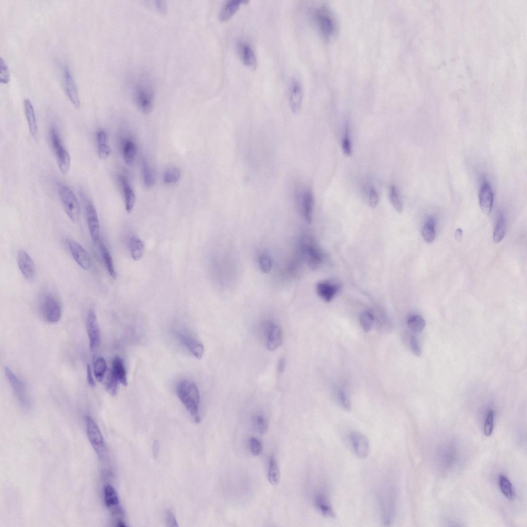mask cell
I'll return each mask as SVG.
<instances>
[{"instance_id": "33", "label": "cell", "mask_w": 527, "mask_h": 527, "mask_svg": "<svg viewBox=\"0 0 527 527\" xmlns=\"http://www.w3.org/2000/svg\"><path fill=\"white\" fill-rule=\"evenodd\" d=\"M499 484L502 493L507 500L512 501L515 497V492L513 485L505 476L501 475L499 476Z\"/></svg>"}, {"instance_id": "21", "label": "cell", "mask_w": 527, "mask_h": 527, "mask_svg": "<svg viewBox=\"0 0 527 527\" xmlns=\"http://www.w3.org/2000/svg\"><path fill=\"white\" fill-rule=\"evenodd\" d=\"M300 204L302 213L308 223L313 220L314 199L313 193L309 189L305 190L301 194Z\"/></svg>"}, {"instance_id": "44", "label": "cell", "mask_w": 527, "mask_h": 527, "mask_svg": "<svg viewBox=\"0 0 527 527\" xmlns=\"http://www.w3.org/2000/svg\"><path fill=\"white\" fill-rule=\"evenodd\" d=\"M180 178V172L176 168H172L165 172L164 175V182L170 184L176 182Z\"/></svg>"}, {"instance_id": "53", "label": "cell", "mask_w": 527, "mask_h": 527, "mask_svg": "<svg viewBox=\"0 0 527 527\" xmlns=\"http://www.w3.org/2000/svg\"><path fill=\"white\" fill-rule=\"evenodd\" d=\"M410 345H411V349L415 355L420 356L422 355V350L419 346L417 338L415 336L412 337L411 341H410Z\"/></svg>"}, {"instance_id": "18", "label": "cell", "mask_w": 527, "mask_h": 527, "mask_svg": "<svg viewBox=\"0 0 527 527\" xmlns=\"http://www.w3.org/2000/svg\"><path fill=\"white\" fill-rule=\"evenodd\" d=\"M303 94V89L300 82L297 80L292 81L289 87L288 99L291 110L295 114H298L301 110Z\"/></svg>"}, {"instance_id": "1", "label": "cell", "mask_w": 527, "mask_h": 527, "mask_svg": "<svg viewBox=\"0 0 527 527\" xmlns=\"http://www.w3.org/2000/svg\"><path fill=\"white\" fill-rule=\"evenodd\" d=\"M380 514L385 525L391 524L396 512L397 492L395 485L386 482L380 486L376 493Z\"/></svg>"}, {"instance_id": "39", "label": "cell", "mask_w": 527, "mask_h": 527, "mask_svg": "<svg viewBox=\"0 0 527 527\" xmlns=\"http://www.w3.org/2000/svg\"><path fill=\"white\" fill-rule=\"evenodd\" d=\"M407 324L410 329L416 333H421L426 325L425 320L418 315L410 318Z\"/></svg>"}, {"instance_id": "46", "label": "cell", "mask_w": 527, "mask_h": 527, "mask_svg": "<svg viewBox=\"0 0 527 527\" xmlns=\"http://www.w3.org/2000/svg\"><path fill=\"white\" fill-rule=\"evenodd\" d=\"M255 422L260 434H265L267 432L268 423L264 416L261 414L257 415L255 417Z\"/></svg>"}, {"instance_id": "6", "label": "cell", "mask_w": 527, "mask_h": 527, "mask_svg": "<svg viewBox=\"0 0 527 527\" xmlns=\"http://www.w3.org/2000/svg\"><path fill=\"white\" fill-rule=\"evenodd\" d=\"M58 190H59L60 197L67 216L72 221L77 222L80 218V208L75 194L63 184H60Z\"/></svg>"}, {"instance_id": "3", "label": "cell", "mask_w": 527, "mask_h": 527, "mask_svg": "<svg viewBox=\"0 0 527 527\" xmlns=\"http://www.w3.org/2000/svg\"><path fill=\"white\" fill-rule=\"evenodd\" d=\"M314 17L321 34L328 40L332 38L337 32V23L330 9L326 6L320 7L316 11Z\"/></svg>"}, {"instance_id": "54", "label": "cell", "mask_w": 527, "mask_h": 527, "mask_svg": "<svg viewBox=\"0 0 527 527\" xmlns=\"http://www.w3.org/2000/svg\"><path fill=\"white\" fill-rule=\"evenodd\" d=\"M167 524L169 527H178V523L175 518L174 514L172 512H169L167 515Z\"/></svg>"}, {"instance_id": "14", "label": "cell", "mask_w": 527, "mask_h": 527, "mask_svg": "<svg viewBox=\"0 0 527 527\" xmlns=\"http://www.w3.org/2000/svg\"><path fill=\"white\" fill-rule=\"evenodd\" d=\"M85 199V208L86 220L90 236L92 240L97 242L100 238V224L97 212L93 203L88 199Z\"/></svg>"}, {"instance_id": "34", "label": "cell", "mask_w": 527, "mask_h": 527, "mask_svg": "<svg viewBox=\"0 0 527 527\" xmlns=\"http://www.w3.org/2000/svg\"><path fill=\"white\" fill-rule=\"evenodd\" d=\"M280 478V472L277 462L275 457L271 456L269 461L268 481L271 484L276 485L279 482Z\"/></svg>"}, {"instance_id": "36", "label": "cell", "mask_w": 527, "mask_h": 527, "mask_svg": "<svg viewBox=\"0 0 527 527\" xmlns=\"http://www.w3.org/2000/svg\"><path fill=\"white\" fill-rule=\"evenodd\" d=\"M125 197V205L127 212L131 213L133 209L135 198L134 192L130 185L125 180L123 181Z\"/></svg>"}, {"instance_id": "55", "label": "cell", "mask_w": 527, "mask_h": 527, "mask_svg": "<svg viewBox=\"0 0 527 527\" xmlns=\"http://www.w3.org/2000/svg\"><path fill=\"white\" fill-rule=\"evenodd\" d=\"M87 373L88 383V384L90 387H94L95 386V383L93 377L91 368L89 365H87Z\"/></svg>"}, {"instance_id": "23", "label": "cell", "mask_w": 527, "mask_h": 527, "mask_svg": "<svg viewBox=\"0 0 527 527\" xmlns=\"http://www.w3.org/2000/svg\"><path fill=\"white\" fill-rule=\"evenodd\" d=\"M238 50L243 65L252 70H255L257 66V60L252 47L245 42H241L238 44Z\"/></svg>"}, {"instance_id": "28", "label": "cell", "mask_w": 527, "mask_h": 527, "mask_svg": "<svg viewBox=\"0 0 527 527\" xmlns=\"http://www.w3.org/2000/svg\"><path fill=\"white\" fill-rule=\"evenodd\" d=\"M242 2L240 0H229L227 1L220 11V21L222 22L229 21L238 12Z\"/></svg>"}, {"instance_id": "2", "label": "cell", "mask_w": 527, "mask_h": 527, "mask_svg": "<svg viewBox=\"0 0 527 527\" xmlns=\"http://www.w3.org/2000/svg\"><path fill=\"white\" fill-rule=\"evenodd\" d=\"M178 396L195 422L200 421L199 415L200 394L199 390L189 380H182L177 387Z\"/></svg>"}, {"instance_id": "56", "label": "cell", "mask_w": 527, "mask_h": 527, "mask_svg": "<svg viewBox=\"0 0 527 527\" xmlns=\"http://www.w3.org/2000/svg\"><path fill=\"white\" fill-rule=\"evenodd\" d=\"M156 8L158 9V11L161 14H163L166 13L167 11V6L165 2L163 1H155Z\"/></svg>"}, {"instance_id": "22", "label": "cell", "mask_w": 527, "mask_h": 527, "mask_svg": "<svg viewBox=\"0 0 527 527\" xmlns=\"http://www.w3.org/2000/svg\"><path fill=\"white\" fill-rule=\"evenodd\" d=\"M104 501L106 506L113 514H122L118 493L111 485H107L104 488Z\"/></svg>"}, {"instance_id": "43", "label": "cell", "mask_w": 527, "mask_h": 527, "mask_svg": "<svg viewBox=\"0 0 527 527\" xmlns=\"http://www.w3.org/2000/svg\"><path fill=\"white\" fill-rule=\"evenodd\" d=\"M494 425V413L490 411L487 413L484 425V434L486 437H490L493 433Z\"/></svg>"}, {"instance_id": "40", "label": "cell", "mask_w": 527, "mask_h": 527, "mask_svg": "<svg viewBox=\"0 0 527 527\" xmlns=\"http://www.w3.org/2000/svg\"><path fill=\"white\" fill-rule=\"evenodd\" d=\"M389 197L395 210L399 213H402L403 212V205L399 197L397 189L395 185H392L390 187Z\"/></svg>"}, {"instance_id": "7", "label": "cell", "mask_w": 527, "mask_h": 527, "mask_svg": "<svg viewBox=\"0 0 527 527\" xmlns=\"http://www.w3.org/2000/svg\"><path fill=\"white\" fill-rule=\"evenodd\" d=\"M50 136L58 167L62 174L65 175L70 168L71 158L69 154L65 148L59 133L54 128L51 129Z\"/></svg>"}, {"instance_id": "19", "label": "cell", "mask_w": 527, "mask_h": 527, "mask_svg": "<svg viewBox=\"0 0 527 527\" xmlns=\"http://www.w3.org/2000/svg\"><path fill=\"white\" fill-rule=\"evenodd\" d=\"M340 289V285L336 282L329 281H321L316 286L318 296L326 302L333 299Z\"/></svg>"}, {"instance_id": "9", "label": "cell", "mask_w": 527, "mask_h": 527, "mask_svg": "<svg viewBox=\"0 0 527 527\" xmlns=\"http://www.w3.org/2000/svg\"><path fill=\"white\" fill-rule=\"evenodd\" d=\"M261 328L267 349L271 351L276 350L282 343L283 332L281 328L271 320L264 322Z\"/></svg>"}, {"instance_id": "51", "label": "cell", "mask_w": 527, "mask_h": 527, "mask_svg": "<svg viewBox=\"0 0 527 527\" xmlns=\"http://www.w3.org/2000/svg\"><path fill=\"white\" fill-rule=\"evenodd\" d=\"M250 450L252 454L256 456L261 454L262 451V445L260 441L255 438L250 439L249 441Z\"/></svg>"}, {"instance_id": "48", "label": "cell", "mask_w": 527, "mask_h": 527, "mask_svg": "<svg viewBox=\"0 0 527 527\" xmlns=\"http://www.w3.org/2000/svg\"><path fill=\"white\" fill-rule=\"evenodd\" d=\"M259 265L263 272H269L272 268V263L270 258L267 255H263L260 257Z\"/></svg>"}, {"instance_id": "10", "label": "cell", "mask_w": 527, "mask_h": 527, "mask_svg": "<svg viewBox=\"0 0 527 527\" xmlns=\"http://www.w3.org/2000/svg\"><path fill=\"white\" fill-rule=\"evenodd\" d=\"M87 434L94 450L99 457L103 458L106 453V446L100 429L90 417H86Z\"/></svg>"}, {"instance_id": "38", "label": "cell", "mask_w": 527, "mask_h": 527, "mask_svg": "<svg viewBox=\"0 0 527 527\" xmlns=\"http://www.w3.org/2000/svg\"><path fill=\"white\" fill-rule=\"evenodd\" d=\"M135 153L136 148L134 143L131 140L127 141L124 147V157L126 163L129 166L133 164Z\"/></svg>"}, {"instance_id": "26", "label": "cell", "mask_w": 527, "mask_h": 527, "mask_svg": "<svg viewBox=\"0 0 527 527\" xmlns=\"http://www.w3.org/2000/svg\"><path fill=\"white\" fill-rule=\"evenodd\" d=\"M181 343L190 351L193 355L200 359L204 354V347L201 343L192 337L183 334L178 335Z\"/></svg>"}, {"instance_id": "17", "label": "cell", "mask_w": 527, "mask_h": 527, "mask_svg": "<svg viewBox=\"0 0 527 527\" xmlns=\"http://www.w3.org/2000/svg\"><path fill=\"white\" fill-rule=\"evenodd\" d=\"M349 440L356 456L359 458L367 457L369 451V443L367 438L364 434L358 432H352L349 435Z\"/></svg>"}, {"instance_id": "42", "label": "cell", "mask_w": 527, "mask_h": 527, "mask_svg": "<svg viewBox=\"0 0 527 527\" xmlns=\"http://www.w3.org/2000/svg\"><path fill=\"white\" fill-rule=\"evenodd\" d=\"M359 321L361 326L366 332H369L372 329L374 317L372 314L369 312H364L360 315Z\"/></svg>"}, {"instance_id": "29", "label": "cell", "mask_w": 527, "mask_h": 527, "mask_svg": "<svg viewBox=\"0 0 527 527\" xmlns=\"http://www.w3.org/2000/svg\"><path fill=\"white\" fill-rule=\"evenodd\" d=\"M99 246L105 266L108 270L110 275L113 279L116 278V273L114 268L113 260L111 254L105 245L104 242L100 239L98 241Z\"/></svg>"}, {"instance_id": "47", "label": "cell", "mask_w": 527, "mask_h": 527, "mask_svg": "<svg viewBox=\"0 0 527 527\" xmlns=\"http://www.w3.org/2000/svg\"><path fill=\"white\" fill-rule=\"evenodd\" d=\"M338 401L344 409L347 412H350L352 409V406L349 397L343 390H339L338 392Z\"/></svg>"}, {"instance_id": "24", "label": "cell", "mask_w": 527, "mask_h": 527, "mask_svg": "<svg viewBox=\"0 0 527 527\" xmlns=\"http://www.w3.org/2000/svg\"><path fill=\"white\" fill-rule=\"evenodd\" d=\"M314 503L322 514L329 518H334V511L326 494L324 492L318 493L315 497Z\"/></svg>"}, {"instance_id": "5", "label": "cell", "mask_w": 527, "mask_h": 527, "mask_svg": "<svg viewBox=\"0 0 527 527\" xmlns=\"http://www.w3.org/2000/svg\"><path fill=\"white\" fill-rule=\"evenodd\" d=\"M300 250L302 258L312 268H318L323 261V252L310 237H306L302 239Z\"/></svg>"}, {"instance_id": "41", "label": "cell", "mask_w": 527, "mask_h": 527, "mask_svg": "<svg viewBox=\"0 0 527 527\" xmlns=\"http://www.w3.org/2000/svg\"><path fill=\"white\" fill-rule=\"evenodd\" d=\"M142 165L145 186L148 188H151L154 183V178L149 163L145 158L142 159Z\"/></svg>"}, {"instance_id": "35", "label": "cell", "mask_w": 527, "mask_h": 527, "mask_svg": "<svg viewBox=\"0 0 527 527\" xmlns=\"http://www.w3.org/2000/svg\"><path fill=\"white\" fill-rule=\"evenodd\" d=\"M436 222L433 218L428 219L422 229V234L424 240L427 243L433 242L436 238Z\"/></svg>"}, {"instance_id": "8", "label": "cell", "mask_w": 527, "mask_h": 527, "mask_svg": "<svg viewBox=\"0 0 527 527\" xmlns=\"http://www.w3.org/2000/svg\"><path fill=\"white\" fill-rule=\"evenodd\" d=\"M41 311L44 319L48 323H58L61 318L62 310L59 301L52 294H46L43 298Z\"/></svg>"}, {"instance_id": "13", "label": "cell", "mask_w": 527, "mask_h": 527, "mask_svg": "<svg viewBox=\"0 0 527 527\" xmlns=\"http://www.w3.org/2000/svg\"><path fill=\"white\" fill-rule=\"evenodd\" d=\"M63 83L64 89L68 99L77 109L81 107V101L77 86L69 68L65 66L63 69Z\"/></svg>"}, {"instance_id": "27", "label": "cell", "mask_w": 527, "mask_h": 527, "mask_svg": "<svg viewBox=\"0 0 527 527\" xmlns=\"http://www.w3.org/2000/svg\"><path fill=\"white\" fill-rule=\"evenodd\" d=\"M24 107L30 133L33 138H36L38 134V127L34 106L30 100L25 99L24 101Z\"/></svg>"}, {"instance_id": "16", "label": "cell", "mask_w": 527, "mask_h": 527, "mask_svg": "<svg viewBox=\"0 0 527 527\" xmlns=\"http://www.w3.org/2000/svg\"><path fill=\"white\" fill-rule=\"evenodd\" d=\"M17 263L19 269L25 279L32 281L36 277V267L34 262L24 250H21L17 253Z\"/></svg>"}, {"instance_id": "58", "label": "cell", "mask_w": 527, "mask_h": 527, "mask_svg": "<svg viewBox=\"0 0 527 527\" xmlns=\"http://www.w3.org/2000/svg\"><path fill=\"white\" fill-rule=\"evenodd\" d=\"M462 235L463 232L462 229L460 228L458 229L455 233V239L457 241H461L462 240Z\"/></svg>"}, {"instance_id": "52", "label": "cell", "mask_w": 527, "mask_h": 527, "mask_svg": "<svg viewBox=\"0 0 527 527\" xmlns=\"http://www.w3.org/2000/svg\"><path fill=\"white\" fill-rule=\"evenodd\" d=\"M369 199L370 207L373 208L376 207L379 202V197L376 190L373 188L370 190Z\"/></svg>"}, {"instance_id": "45", "label": "cell", "mask_w": 527, "mask_h": 527, "mask_svg": "<svg viewBox=\"0 0 527 527\" xmlns=\"http://www.w3.org/2000/svg\"><path fill=\"white\" fill-rule=\"evenodd\" d=\"M10 80V73L5 61L2 58L0 60V82L3 84H7Z\"/></svg>"}, {"instance_id": "25", "label": "cell", "mask_w": 527, "mask_h": 527, "mask_svg": "<svg viewBox=\"0 0 527 527\" xmlns=\"http://www.w3.org/2000/svg\"><path fill=\"white\" fill-rule=\"evenodd\" d=\"M110 375L124 386L128 385L126 369L122 359L116 357L113 360Z\"/></svg>"}, {"instance_id": "37", "label": "cell", "mask_w": 527, "mask_h": 527, "mask_svg": "<svg viewBox=\"0 0 527 527\" xmlns=\"http://www.w3.org/2000/svg\"><path fill=\"white\" fill-rule=\"evenodd\" d=\"M107 365L105 359L102 357L97 358L94 364L93 373L97 381H102L106 372Z\"/></svg>"}, {"instance_id": "12", "label": "cell", "mask_w": 527, "mask_h": 527, "mask_svg": "<svg viewBox=\"0 0 527 527\" xmlns=\"http://www.w3.org/2000/svg\"><path fill=\"white\" fill-rule=\"evenodd\" d=\"M5 373L19 402L23 406L28 407L30 404V399L28 398L25 387L22 380L15 374L11 368L8 367L5 368Z\"/></svg>"}, {"instance_id": "32", "label": "cell", "mask_w": 527, "mask_h": 527, "mask_svg": "<svg viewBox=\"0 0 527 527\" xmlns=\"http://www.w3.org/2000/svg\"><path fill=\"white\" fill-rule=\"evenodd\" d=\"M506 233V221L504 214L501 213L498 217L493 232V239L496 243H500L504 239Z\"/></svg>"}, {"instance_id": "15", "label": "cell", "mask_w": 527, "mask_h": 527, "mask_svg": "<svg viewBox=\"0 0 527 527\" xmlns=\"http://www.w3.org/2000/svg\"><path fill=\"white\" fill-rule=\"evenodd\" d=\"M87 329L89 339L90 348L91 350H94L101 344V334L98 321L93 310H90L87 315Z\"/></svg>"}, {"instance_id": "4", "label": "cell", "mask_w": 527, "mask_h": 527, "mask_svg": "<svg viewBox=\"0 0 527 527\" xmlns=\"http://www.w3.org/2000/svg\"><path fill=\"white\" fill-rule=\"evenodd\" d=\"M154 92L152 85L142 80L134 87V98L140 110L144 114H149L153 109Z\"/></svg>"}, {"instance_id": "50", "label": "cell", "mask_w": 527, "mask_h": 527, "mask_svg": "<svg viewBox=\"0 0 527 527\" xmlns=\"http://www.w3.org/2000/svg\"><path fill=\"white\" fill-rule=\"evenodd\" d=\"M118 384L119 383L110 375L106 383L107 392L112 396L116 395Z\"/></svg>"}, {"instance_id": "20", "label": "cell", "mask_w": 527, "mask_h": 527, "mask_svg": "<svg viewBox=\"0 0 527 527\" xmlns=\"http://www.w3.org/2000/svg\"><path fill=\"white\" fill-rule=\"evenodd\" d=\"M480 205L483 212L485 214L491 213L494 201V195L491 185L484 181L481 187L480 195Z\"/></svg>"}, {"instance_id": "11", "label": "cell", "mask_w": 527, "mask_h": 527, "mask_svg": "<svg viewBox=\"0 0 527 527\" xmlns=\"http://www.w3.org/2000/svg\"><path fill=\"white\" fill-rule=\"evenodd\" d=\"M66 242L68 248L77 264L85 270L90 269L92 266V261L88 252L79 243L71 239H68Z\"/></svg>"}, {"instance_id": "57", "label": "cell", "mask_w": 527, "mask_h": 527, "mask_svg": "<svg viewBox=\"0 0 527 527\" xmlns=\"http://www.w3.org/2000/svg\"><path fill=\"white\" fill-rule=\"evenodd\" d=\"M285 366V361L284 358H281L279 361L278 370L280 373L284 372Z\"/></svg>"}, {"instance_id": "49", "label": "cell", "mask_w": 527, "mask_h": 527, "mask_svg": "<svg viewBox=\"0 0 527 527\" xmlns=\"http://www.w3.org/2000/svg\"><path fill=\"white\" fill-rule=\"evenodd\" d=\"M342 148L344 153L346 155L350 156L351 154H352V145H351L349 136V131L348 128H346L345 135L343 140Z\"/></svg>"}, {"instance_id": "30", "label": "cell", "mask_w": 527, "mask_h": 527, "mask_svg": "<svg viewBox=\"0 0 527 527\" xmlns=\"http://www.w3.org/2000/svg\"><path fill=\"white\" fill-rule=\"evenodd\" d=\"M130 249L132 259L140 260L143 255L145 246L142 240L136 237L131 238L129 242Z\"/></svg>"}, {"instance_id": "31", "label": "cell", "mask_w": 527, "mask_h": 527, "mask_svg": "<svg viewBox=\"0 0 527 527\" xmlns=\"http://www.w3.org/2000/svg\"><path fill=\"white\" fill-rule=\"evenodd\" d=\"M96 139L99 146V157L102 160H106L109 157L111 154V149L107 144L106 134L105 132L100 131L97 132Z\"/></svg>"}]
</instances>
